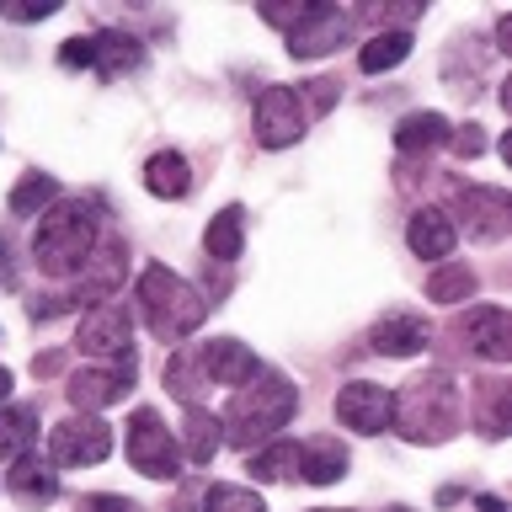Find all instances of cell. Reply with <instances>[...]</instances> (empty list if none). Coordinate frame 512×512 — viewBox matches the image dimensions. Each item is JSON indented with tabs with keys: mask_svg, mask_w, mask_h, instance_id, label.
Listing matches in <instances>:
<instances>
[{
	"mask_svg": "<svg viewBox=\"0 0 512 512\" xmlns=\"http://www.w3.org/2000/svg\"><path fill=\"white\" fill-rule=\"evenodd\" d=\"M294 411H299V390L288 384V374H278V368H256V374L230 395V406H224V416H219V432L235 448H251L256 454V448L272 443L288 422H294Z\"/></svg>",
	"mask_w": 512,
	"mask_h": 512,
	"instance_id": "6da1fadb",
	"label": "cell"
},
{
	"mask_svg": "<svg viewBox=\"0 0 512 512\" xmlns=\"http://www.w3.org/2000/svg\"><path fill=\"white\" fill-rule=\"evenodd\" d=\"M464 422V400H459V384L443 374V368H427L400 384L395 395V422L411 443H448Z\"/></svg>",
	"mask_w": 512,
	"mask_h": 512,
	"instance_id": "7a4b0ae2",
	"label": "cell"
},
{
	"mask_svg": "<svg viewBox=\"0 0 512 512\" xmlns=\"http://www.w3.org/2000/svg\"><path fill=\"white\" fill-rule=\"evenodd\" d=\"M38 235H32V256L48 278H75L96 251V203L91 198H64L48 214H38Z\"/></svg>",
	"mask_w": 512,
	"mask_h": 512,
	"instance_id": "3957f363",
	"label": "cell"
},
{
	"mask_svg": "<svg viewBox=\"0 0 512 512\" xmlns=\"http://www.w3.org/2000/svg\"><path fill=\"white\" fill-rule=\"evenodd\" d=\"M134 304H139L144 326H150L160 342H182V336H192V331L203 326V315H208V299L182 278V272H171V267H160V262H150V267L139 272Z\"/></svg>",
	"mask_w": 512,
	"mask_h": 512,
	"instance_id": "277c9868",
	"label": "cell"
},
{
	"mask_svg": "<svg viewBox=\"0 0 512 512\" xmlns=\"http://www.w3.org/2000/svg\"><path fill=\"white\" fill-rule=\"evenodd\" d=\"M448 224H454V235L464 230L470 240H486V246H496V240H507L512 230V203L502 187H454V198H448Z\"/></svg>",
	"mask_w": 512,
	"mask_h": 512,
	"instance_id": "5b68a950",
	"label": "cell"
},
{
	"mask_svg": "<svg viewBox=\"0 0 512 512\" xmlns=\"http://www.w3.org/2000/svg\"><path fill=\"white\" fill-rule=\"evenodd\" d=\"M128 464L150 480H176L182 475V448H176V432L160 422V411L139 406L128 416Z\"/></svg>",
	"mask_w": 512,
	"mask_h": 512,
	"instance_id": "8992f818",
	"label": "cell"
},
{
	"mask_svg": "<svg viewBox=\"0 0 512 512\" xmlns=\"http://www.w3.org/2000/svg\"><path fill=\"white\" fill-rule=\"evenodd\" d=\"M134 374H139V358L123 352V358H112V363H91V368H80V374H70L64 395H70V406L80 416H96L102 406H118V400L134 390Z\"/></svg>",
	"mask_w": 512,
	"mask_h": 512,
	"instance_id": "52a82bcc",
	"label": "cell"
},
{
	"mask_svg": "<svg viewBox=\"0 0 512 512\" xmlns=\"http://www.w3.org/2000/svg\"><path fill=\"white\" fill-rule=\"evenodd\" d=\"M304 123H310V112H304V96L294 86H267L256 96L251 128H256V144H262V150H288V144H299Z\"/></svg>",
	"mask_w": 512,
	"mask_h": 512,
	"instance_id": "ba28073f",
	"label": "cell"
},
{
	"mask_svg": "<svg viewBox=\"0 0 512 512\" xmlns=\"http://www.w3.org/2000/svg\"><path fill=\"white\" fill-rule=\"evenodd\" d=\"M112 454V427L96 422V416H64V422L48 432V464H64V470H86V464H102Z\"/></svg>",
	"mask_w": 512,
	"mask_h": 512,
	"instance_id": "9c48e42d",
	"label": "cell"
},
{
	"mask_svg": "<svg viewBox=\"0 0 512 512\" xmlns=\"http://www.w3.org/2000/svg\"><path fill=\"white\" fill-rule=\"evenodd\" d=\"M347 32H352V11L320 0V6H304L299 22L288 27V54L294 59H320V54H331V48H342Z\"/></svg>",
	"mask_w": 512,
	"mask_h": 512,
	"instance_id": "30bf717a",
	"label": "cell"
},
{
	"mask_svg": "<svg viewBox=\"0 0 512 512\" xmlns=\"http://www.w3.org/2000/svg\"><path fill=\"white\" fill-rule=\"evenodd\" d=\"M75 347L86 352V358H123V352H134V315H128V304H96V310H86V320H80L75 331Z\"/></svg>",
	"mask_w": 512,
	"mask_h": 512,
	"instance_id": "8fae6325",
	"label": "cell"
},
{
	"mask_svg": "<svg viewBox=\"0 0 512 512\" xmlns=\"http://www.w3.org/2000/svg\"><path fill=\"white\" fill-rule=\"evenodd\" d=\"M336 422H342L347 432H384L395 422V395L384 390V384H368V379H352L336 390Z\"/></svg>",
	"mask_w": 512,
	"mask_h": 512,
	"instance_id": "7c38bea8",
	"label": "cell"
},
{
	"mask_svg": "<svg viewBox=\"0 0 512 512\" xmlns=\"http://www.w3.org/2000/svg\"><path fill=\"white\" fill-rule=\"evenodd\" d=\"M192 358H198L203 384H230V390H240V384L262 368V363H256V352L246 342H235V336H214V342H203Z\"/></svg>",
	"mask_w": 512,
	"mask_h": 512,
	"instance_id": "4fadbf2b",
	"label": "cell"
},
{
	"mask_svg": "<svg viewBox=\"0 0 512 512\" xmlns=\"http://www.w3.org/2000/svg\"><path fill=\"white\" fill-rule=\"evenodd\" d=\"M459 336L486 363H507L512 358V315L502 310V304H475V310L459 320Z\"/></svg>",
	"mask_w": 512,
	"mask_h": 512,
	"instance_id": "5bb4252c",
	"label": "cell"
},
{
	"mask_svg": "<svg viewBox=\"0 0 512 512\" xmlns=\"http://www.w3.org/2000/svg\"><path fill=\"white\" fill-rule=\"evenodd\" d=\"M6 491L22 507H54L59 502V475L43 454H22V459H11V470H6Z\"/></svg>",
	"mask_w": 512,
	"mask_h": 512,
	"instance_id": "9a60e30c",
	"label": "cell"
},
{
	"mask_svg": "<svg viewBox=\"0 0 512 512\" xmlns=\"http://www.w3.org/2000/svg\"><path fill=\"white\" fill-rule=\"evenodd\" d=\"M368 347H374L379 358H411V352L427 347V320L411 315V310H390L384 320H374Z\"/></svg>",
	"mask_w": 512,
	"mask_h": 512,
	"instance_id": "2e32d148",
	"label": "cell"
},
{
	"mask_svg": "<svg viewBox=\"0 0 512 512\" xmlns=\"http://www.w3.org/2000/svg\"><path fill=\"white\" fill-rule=\"evenodd\" d=\"M454 224H448L443 208H416V214L406 219V246L422 256V262H443L448 251H454Z\"/></svg>",
	"mask_w": 512,
	"mask_h": 512,
	"instance_id": "e0dca14e",
	"label": "cell"
},
{
	"mask_svg": "<svg viewBox=\"0 0 512 512\" xmlns=\"http://www.w3.org/2000/svg\"><path fill=\"white\" fill-rule=\"evenodd\" d=\"M139 59H144L139 38H128V32H118V27L91 32V70L102 75V80H118L128 70H139Z\"/></svg>",
	"mask_w": 512,
	"mask_h": 512,
	"instance_id": "ac0fdd59",
	"label": "cell"
},
{
	"mask_svg": "<svg viewBox=\"0 0 512 512\" xmlns=\"http://www.w3.org/2000/svg\"><path fill=\"white\" fill-rule=\"evenodd\" d=\"M144 187H150V198H166V203H182L192 192V166L182 150H155L144 160Z\"/></svg>",
	"mask_w": 512,
	"mask_h": 512,
	"instance_id": "d6986e66",
	"label": "cell"
},
{
	"mask_svg": "<svg viewBox=\"0 0 512 512\" xmlns=\"http://www.w3.org/2000/svg\"><path fill=\"white\" fill-rule=\"evenodd\" d=\"M347 448L336 443V438H310V443H299V470L294 480H310V486H331V480H342L347 475Z\"/></svg>",
	"mask_w": 512,
	"mask_h": 512,
	"instance_id": "ffe728a7",
	"label": "cell"
},
{
	"mask_svg": "<svg viewBox=\"0 0 512 512\" xmlns=\"http://www.w3.org/2000/svg\"><path fill=\"white\" fill-rule=\"evenodd\" d=\"M203 251L214 256V262H235V256L246 251V208L240 203L219 208V214L208 219V230H203Z\"/></svg>",
	"mask_w": 512,
	"mask_h": 512,
	"instance_id": "44dd1931",
	"label": "cell"
},
{
	"mask_svg": "<svg viewBox=\"0 0 512 512\" xmlns=\"http://www.w3.org/2000/svg\"><path fill=\"white\" fill-rule=\"evenodd\" d=\"M448 118L443 112H411V118L395 123V150L400 155H422V150H438V144H448Z\"/></svg>",
	"mask_w": 512,
	"mask_h": 512,
	"instance_id": "7402d4cb",
	"label": "cell"
},
{
	"mask_svg": "<svg viewBox=\"0 0 512 512\" xmlns=\"http://www.w3.org/2000/svg\"><path fill=\"white\" fill-rule=\"evenodd\" d=\"M219 443H224V432H219V422L208 416L203 406H187V422H182V459H192V464H214V454H219Z\"/></svg>",
	"mask_w": 512,
	"mask_h": 512,
	"instance_id": "603a6c76",
	"label": "cell"
},
{
	"mask_svg": "<svg viewBox=\"0 0 512 512\" xmlns=\"http://www.w3.org/2000/svg\"><path fill=\"white\" fill-rule=\"evenodd\" d=\"M406 54H411V32L406 27L374 32V38L363 43V54H358V70L363 75H384V70H395V64H406Z\"/></svg>",
	"mask_w": 512,
	"mask_h": 512,
	"instance_id": "cb8c5ba5",
	"label": "cell"
},
{
	"mask_svg": "<svg viewBox=\"0 0 512 512\" xmlns=\"http://www.w3.org/2000/svg\"><path fill=\"white\" fill-rule=\"evenodd\" d=\"M470 294H475L470 262H438L427 272V299L432 304H470Z\"/></svg>",
	"mask_w": 512,
	"mask_h": 512,
	"instance_id": "d4e9b609",
	"label": "cell"
},
{
	"mask_svg": "<svg viewBox=\"0 0 512 512\" xmlns=\"http://www.w3.org/2000/svg\"><path fill=\"white\" fill-rule=\"evenodd\" d=\"M32 438H38V411L32 406H0V459L32 454Z\"/></svg>",
	"mask_w": 512,
	"mask_h": 512,
	"instance_id": "484cf974",
	"label": "cell"
},
{
	"mask_svg": "<svg viewBox=\"0 0 512 512\" xmlns=\"http://www.w3.org/2000/svg\"><path fill=\"white\" fill-rule=\"evenodd\" d=\"M54 203H59V182H54V176H43V171H27L22 182L11 187V214L16 219H38Z\"/></svg>",
	"mask_w": 512,
	"mask_h": 512,
	"instance_id": "4316f807",
	"label": "cell"
},
{
	"mask_svg": "<svg viewBox=\"0 0 512 512\" xmlns=\"http://www.w3.org/2000/svg\"><path fill=\"white\" fill-rule=\"evenodd\" d=\"M294 470H299V443H262L251 454L256 480H294Z\"/></svg>",
	"mask_w": 512,
	"mask_h": 512,
	"instance_id": "83f0119b",
	"label": "cell"
},
{
	"mask_svg": "<svg viewBox=\"0 0 512 512\" xmlns=\"http://www.w3.org/2000/svg\"><path fill=\"white\" fill-rule=\"evenodd\" d=\"M507 400H512V390L502 379H486L480 384V432L496 443V438H507Z\"/></svg>",
	"mask_w": 512,
	"mask_h": 512,
	"instance_id": "f1b7e54d",
	"label": "cell"
},
{
	"mask_svg": "<svg viewBox=\"0 0 512 512\" xmlns=\"http://www.w3.org/2000/svg\"><path fill=\"white\" fill-rule=\"evenodd\" d=\"M166 390L176 400H187V406H198V390H208L203 374H198V358L182 347V352H171V363H166Z\"/></svg>",
	"mask_w": 512,
	"mask_h": 512,
	"instance_id": "f546056e",
	"label": "cell"
},
{
	"mask_svg": "<svg viewBox=\"0 0 512 512\" xmlns=\"http://www.w3.org/2000/svg\"><path fill=\"white\" fill-rule=\"evenodd\" d=\"M203 512H267V502L251 486H208Z\"/></svg>",
	"mask_w": 512,
	"mask_h": 512,
	"instance_id": "4dcf8cb0",
	"label": "cell"
},
{
	"mask_svg": "<svg viewBox=\"0 0 512 512\" xmlns=\"http://www.w3.org/2000/svg\"><path fill=\"white\" fill-rule=\"evenodd\" d=\"M54 11H59V0H0L6 22H48Z\"/></svg>",
	"mask_w": 512,
	"mask_h": 512,
	"instance_id": "1f68e13d",
	"label": "cell"
},
{
	"mask_svg": "<svg viewBox=\"0 0 512 512\" xmlns=\"http://www.w3.org/2000/svg\"><path fill=\"white\" fill-rule=\"evenodd\" d=\"M448 144H454V155L459 160H475V155H486V128H459V134H448Z\"/></svg>",
	"mask_w": 512,
	"mask_h": 512,
	"instance_id": "d6a6232c",
	"label": "cell"
},
{
	"mask_svg": "<svg viewBox=\"0 0 512 512\" xmlns=\"http://www.w3.org/2000/svg\"><path fill=\"white\" fill-rule=\"evenodd\" d=\"M80 512H139V502H128V496H107V491H96V496H80Z\"/></svg>",
	"mask_w": 512,
	"mask_h": 512,
	"instance_id": "836d02e7",
	"label": "cell"
},
{
	"mask_svg": "<svg viewBox=\"0 0 512 512\" xmlns=\"http://www.w3.org/2000/svg\"><path fill=\"white\" fill-rule=\"evenodd\" d=\"M59 64L64 70H91V38H70L59 48Z\"/></svg>",
	"mask_w": 512,
	"mask_h": 512,
	"instance_id": "e575fe53",
	"label": "cell"
},
{
	"mask_svg": "<svg viewBox=\"0 0 512 512\" xmlns=\"http://www.w3.org/2000/svg\"><path fill=\"white\" fill-rule=\"evenodd\" d=\"M299 11H304V6H288V0H267V6H262V16H267L272 27H283V32L299 22Z\"/></svg>",
	"mask_w": 512,
	"mask_h": 512,
	"instance_id": "d590c367",
	"label": "cell"
},
{
	"mask_svg": "<svg viewBox=\"0 0 512 512\" xmlns=\"http://www.w3.org/2000/svg\"><path fill=\"white\" fill-rule=\"evenodd\" d=\"M304 91H310V107H304V112H326L342 86H336V80H315V86H304Z\"/></svg>",
	"mask_w": 512,
	"mask_h": 512,
	"instance_id": "8d00e7d4",
	"label": "cell"
},
{
	"mask_svg": "<svg viewBox=\"0 0 512 512\" xmlns=\"http://www.w3.org/2000/svg\"><path fill=\"white\" fill-rule=\"evenodd\" d=\"M0 288H16V251L6 230H0Z\"/></svg>",
	"mask_w": 512,
	"mask_h": 512,
	"instance_id": "74e56055",
	"label": "cell"
},
{
	"mask_svg": "<svg viewBox=\"0 0 512 512\" xmlns=\"http://www.w3.org/2000/svg\"><path fill=\"white\" fill-rule=\"evenodd\" d=\"M496 43H502V54H512V16H496Z\"/></svg>",
	"mask_w": 512,
	"mask_h": 512,
	"instance_id": "f35d334b",
	"label": "cell"
},
{
	"mask_svg": "<svg viewBox=\"0 0 512 512\" xmlns=\"http://www.w3.org/2000/svg\"><path fill=\"white\" fill-rule=\"evenodd\" d=\"M6 395H11V368H0V406H6Z\"/></svg>",
	"mask_w": 512,
	"mask_h": 512,
	"instance_id": "ab89813d",
	"label": "cell"
},
{
	"mask_svg": "<svg viewBox=\"0 0 512 512\" xmlns=\"http://www.w3.org/2000/svg\"><path fill=\"white\" fill-rule=\"evenodd\" d=\"M315 512H342V507H315Z\"/></svg>",
	"mask_w": 512,
	"mask_h": 512,
	"instance_id": "60d3db41",
	"label": "cell"
}]
</instances>
